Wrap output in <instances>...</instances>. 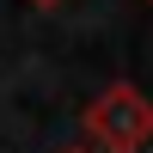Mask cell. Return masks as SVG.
<instances>
[{
	"mask_svg": "<svg viewBox=\"0 0 153 153\" xmlns=\"http://www.w3.org/2000/svg\"><path fill=\"white\" fill-rule=\"evenodd\" d=\"M80 129L92 141V153H141L153 141V104H147L141 86L117 80L80 110Z\"/></svg>",
	"mask_w": 153,
	"mask_h": 153,
	"instance_id": "cell-1",
	"label": "cell"
},
{
	"mask_svg": "<svg viewBox=\"0 0 153 153\" xmlns=\"http://www.w3.org/2000/svg\"><path fill=\"white\" fill-rule=\"evenodd\" d=\"M31 6H37V12H55V6H61V0H31Z\"/></svg>",
	"mask_w": 153,
	"mask_h": 153,
	"instance_id": "cell-2",
	"label": "cell"
},
{
	"mask_svg": "<svg viewBox=\"0 0 153 153\" xmlns=\"http://www.w3.org/2000/svg\"><path fill=\"white\" fill-rule=\"evenodd\" d=\"M61 153H92V147H61Z\"/></svg>",
	"mask_w": 153,
	"mask_h": 153,
	"instance_id": "cell-3",
	"label": "cell"
}]
</instances>
